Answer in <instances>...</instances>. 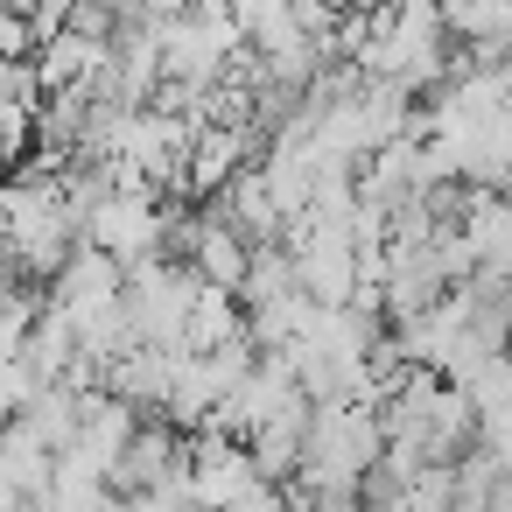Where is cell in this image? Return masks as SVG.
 Masks as SVG:
<instances>
[{"label":"cell","instance_id":"3957f363","mask_svg":"<svg viewBox=\"0 0 512 512\" xmlns=\"http://www.w3.org/2000/svg\"><path fill=\"white\" fill-rule=\"evenodd\" d=\"M211 211H225L253 246H281L288 239V211H281V197H274V183H267V169H246Z\"/></svg>","mask_w":512,"mask_h":512},{"label":"cell","instance_id":"277c9868","mask_svg":"<svg viewBox=\"0 0 512 512\" xmlns=\"http://www.w3.org/2000/svg\"><path fill=\"white\" fill-rule=\"evenodd\" d=\"M470 407H477V421H512V358H491L470 386Z\"/></svg>","mask_w":512,"mask_h":512},{"label":"cell","instance_id":"6da1fadb","mask_svg":"<svg viewBox=\"0 0 512 512\" xmlns=\"http://www.w3.org/2000/svg\"><path fill=\"white\" fill-rule=\"evenodd\" d=\"M204 295V274L190 260H148L127 274V316H134V337L148 351H183L190 337V309Z\"/></svg>","mask_w":512,"mask_h":512},{"label":"cell","instance_id":"7a4b0ae2","mask_svg":"<svg viewBox=\"0 0 512 512\" xmlns=\"http://www.w3.org/2000/svg\"><path fill=\"white\" fill-rule=\"evenodd\" d=\"M246 155H253V127H197V155H190V197L197 204H218L239 176H246Z\"/></svg>","mask_w":512,"mask_h":512}]
</instances>
